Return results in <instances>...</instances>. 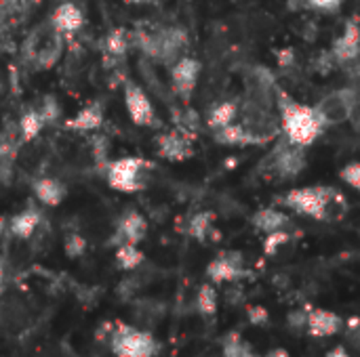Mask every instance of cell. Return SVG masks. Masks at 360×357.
<instances>
[{"label": "cell", "mask_w": 360, "mask_h": 357, "mask_svg": "<svg viewBox=\"0 0 360 357\" xmlns=\"http://www.w3.org/2000/svg\"><path fill=\"white\" fill-rule=\"evenodd\" d=\"M209 227H211L209 217H207V215H198V217H194V219L190 221V236H194L196 240H202V238L207 236Z\"/></svg>", "instance_id": "cell-27"}, {"label": "cell", "mask_w": 360, "mask_h": 357, "mask_svg": "<svg viewBox=\"0 0 360 357\" xmlns=\"http://www.w3.org/2000/svg\"><path fill=\"white\" fill-rule=\"evenodd\" d=\"M51 25L61 36L76 34L84 25V13L74 2H61L51 15Z\"/></svg>", "instance_id": "cell-9"}, {"label": "cell", "mask_w": 360, "mask_h": 357, "mask_svg": "<svg viewBox=\"0 0 360 357\" xmlns=\"http://www.w3.org/2000/svg\"><path fill=\"white\" fill-rule=\"evenodd\" d=\"M108 347L116 357H154L160 345L150 330H141L122 322H112Z\"/></svg>", "instance_id": "cell-2"}, {"label": "cell", "mask_w": 360, "mask_h": 357, "mask_svg": "<svg viewBox=\"0 0 360 357\" xmlns=\"http://www.w3.org/2000/svg\"><path fill=\"white\" fill-rule=\"evenodd\" d=\"M44 126H46V122L42 120V116H40L38 109H27V112L19 118V135H21L23 141L36 139V137L42 133Z\"/></svg>", "instance_id": "cell-18"}, {"label": "cell", "mask_w": 360, "mask_h": 357, "mask_svg": "<svg viewBox=\"0 0 360 357\" xmlns=\"http://www.w3.org/2000/svg\"><path fill=\"white\" fill-rule=\"evenodd\" d=\"M346 343L354 349L360 351V320L359 318H352L348 324H346Z\"/></svg>", "instance_id": "cell-28"}, {"label": "cell", "mask_w": 360, "mask_h": 357, "mask_svg": "<svg viewBox=\"0 0 360 357\" xmlns=\"http://www.w3.org/2000/svg\"><path fill=\"white\" fill-rule=\"evenodd\" d=\"M32 191H34L36 200L40 204L49 206V208L59 206L65 200V196H68V187L59 179H55V177H40V179H36L32 183Z\"/></svg>", "instance_id": "cell-13"}, {"label": "cell", "mask_w": 360, "mask_h": 357, "mask_svg": "<svg viewBox=\"0 0 360 357\" xmlns=\"http://www.w3.org/2000/svg\"><path fill=\"white\" fill-rule=\"evenodd\" d=\"M184 40H186L184 32H179V29H162L158 34H150V36L143 38V50L150 57H154V59H158L162 63H169L173 57H177Z\"/></svg>", "instance_id": "cell-6"}, {"label": "cell", "mask_w": 360, "mask_h": 357, "mask_svg": "<svg viewBox=\"0 0 360 357\" xmlns=\"http://www.w3.org/2000/svg\"><path fill=\"white\" fill-rule=\"evenodd\" d=\"M325 128L327 126L316 107H308L295 101L283 103V130L289 143L297 147L312 145Z\"/></svg>", "instance_id": "cell-1"}, {"label": "cell", "mask_w": 360, "mask_h": 357, "mask_svg": "<svg viewBox=\"0 0 360 357\" xmlns=\"http://www.w3.org/2000/svg\"><path fill=\"white\" fill-rule=\"evenodd\" d=\"M124 2H129V4H146L150 0H124Z\"/></svg>", "instance_id": "cell-34"}, {"label": "cell", "mask_w": 360, "mask_h": 357, "mask_svg": "<svg viewBox=\"0 0 360 357\" xmlns=\"http://www.w3.org/2000/svg\"><path fill=\"white\" fill-rule=\"evenodd\" d=\"M327 357H350V353H348V349H346L344 345H338V347H333V349L327 353Z\"/></svg>", "instance_id": "cell-32"}, {"label": "cell", "mask_w": 360, "mask_h": 357, "mask_svg": "<svg viewBox=\"0 0 360 357\" xmlns=\"http://www.w3.org/2000/svg\"><path fill=\"white\" fill-rule=\"evenodd\" d=\"M196 307H198L202 318H215V314H217V292H215L213 286H209V284L200 286V290L196 295Z\"/></svg>", "instance_id": "cell-21"}, {"label": "cell", "mask_w": 360, "mask_h": 357, "mask_svg": "<svg viewBox=\"0 0 360 357\" xmlns=\"http://www.w3.org/2000/svg\"><path fill=\"white\" fill-rule=\"evenodd\" d=\"M247 316H249V322L253 326H266L268 320H270V316H268V311L264 307H251Z\"/></svg>", "instance_id": "cell-30"}, {"label": "cell", "mask_w": 360, "mask_h": 357, "mask_svg": "<svg viewBox=\"0 0 360 357\" xmlns=\"http://www.w3.org/2000/svg\"><path fill=\"white\" fill-rule=\"evenodd\" d=\"M101 124H103V107L97 101H93L80 107L72 118H68L63 126L70 130H78V133H91V130H97Z\"/></svg>", "instance_id": "cell-14"}, {"label": "cell", "mask_w": 360, "mask_h": 357, "mask_svg": "<svg viewBox=\"0 0 360 357\" xmlns=\"http://www.w3.org/2000/svg\"><path fill=\"white\" fill-rule=\"evenodd\" d=\"M221 351L224 357H257L253 353L251 345L238 332H228L221 339Z\"/></svg>", "instance_id": "cell-20"}, {"label": "cell", "mask_w": 360, "mask_h": 357, "mask_svg": "<svg viewBox=\"0 0 360 357\" xmlns=\"http://www.w3.org/2000/svg\"><path fill=\"white\" fill-rule=\"evenodd\" d=\"M316 112L321 114L325 126L331 124H342L350 118L352 107H354V99L348 90H335L331 95H327L319 105H314Z\"/></svg>", "instance_id": "cell-7"}, {"label": "cell", "mask_w": 360, "mask_h": 357, "mask_svg": "<svg viewBox=\"0 0 360 357\" xmlns=\"http://www.w3.org/2000/svg\"><path fill=\"white\" fill-rule=\"evenodd\" d=\"M124 107H127V114L131 118L133 124L137 126H156V109H154V103L150 101L148 93L129 82L124 86Z\"/></svg>", "instance_id": "cell-5"}, {"label": "cell", "mask_w": 360, "mask_h": 357, "mask_svg": "<svg viewBox=\"0 0 360 357\" xmlns=\"http://www.w3.org/2000/svg\"><path fill=\"white\" fill-rule=\"evenodd\" d=\"M207 276L217 284L234 282V280L243 278L245 276V261H243L240 252H221L207 267Z\"/></svg>", "instance_id": "cell-8"}, {"label": "cell", "mask_w": 360, "mask_h": 357, "mask_svg": "<svg viewBox=\"0 0 360 357\" xmlns=\"http://www.w3.org/2000/svg\"><path fill=\"white\" fill-rule=\"evenodd\" d=\"M42 223V215L38 208H23L21 213H17L11 221H8V231L13 234V238L17 240H30L38 227Z\"/></svg>", "instance_id": "cell-15"}, {"label": "cell", "mask_w": 360, "mask_h": 357, "mask_svg": "<svg viewBox=\"0 0 360 357\" xmlns=\"http://www.w3.org/2000/svg\"><path fill=\"white\" fill-rule=\"evenodd\" d=\"M63 252L68 259H80L86 252V240L80 234H68L63 240Z\"/></svg>", "instance_id": "cell-23"}, {"label": "cell", "mask_w": 360, "mask_h": 357, "mask_svg": "<svg viewBox=\"0 0 360 357\" xmlns=\"http://www.w3.org/2000/svg\"><path fill=\"white\" fill-rule=\"evenodd\" d=\"M198 72H200V65L196 59L192 57H179L173 67H171V78H173V86L175 90L181 95V97H190L194 86H196V80H198Z\"/></svg>", "instance_id": "cell-10"}, {"label": "cell", "mask_w": 360, "mask_h": 357, "mask_svg": "<svg viewBox=\"0 0 360 357\" xmlns=\"http://www.w3.org/2000/svg\"><path fill=\"white\" fill-rule=\"evenodd\" d=\"M253 223L257 229H262L266 234H274V231H283V227L287 225V217L274 208H264L255 215Z\"/></svg>", "instance_id": "cell-19"}, {"label": "cell", "mask_w": 360, "mask_h": 357, "mask_svg": "<svg viewBox=\"0 0 360 357\" xmlns=\"http://www.w3.org/2000/svg\"><path fill=\"white\" fill-rule=\"evenodd\" d=\"M148 162L135 156H124L108 164L105 181L118 194H137L146 187Z\"/></svg>", "instance_id": "cell-3"}, {"label": "cell", "mask_w": 360, "mask_h": 357, "mask_svg": "<svg viewBox=\"0 0 360 357\" xmlns=\"http://www.w3.org/2000/svg\"><path fill=\"white\" fill-rule=\"evenodd\" d=\"M143 252L139 250L137 244H129V242H122L118 244L116 248V255H114V261H116V267L122 269V271H135L141 267L143 263Z\"/></svg>", "instance_id": "cell-17"}, {"label": "cell", "mask_w": 360, "mask_h": 357, "mask_svg": "<svg viewBox=\"0 0 360 357\" xmlns=\"http://www.w3.org/2000/svg\"><path fill=\"white\" fill-rule=\"evenodd\" d=\"M38 112H40V116H42V120L46 124H53L61 116V107H59V103H57V99L53 95H46L42 99V105L38 107Z\"/></svg>", "instance_id": "cell-24"}, {"label": "cell", "mask_w": 360, "mask_h": 357, "mask_svg": "<svg viewBox=\"0 0 360 357\" xmlns=\"http://www.w3.org/2000/svg\"><path fill=\"white\" fill-rule=\"evenodd\" d=\"M308 316L310 311H291L287 318V324L291 330L300 332V330H308Z\"/></svg>", "instance_id": "cell-29"}, {"label": "cell", "mask_w": 360, "mask_h": 357, "mask_svg": "<svg viewBox=\"0 0 360 357\" xmlns=\"http://www.w3.org/2000/svg\"><path fill=\"white\" fill-rule=\"evenodd\" d=\"M342 0H310V4L319 11H335Z\"/></svg>", "instance_id": "cell-31"}, {"label": "cell", "mask_w": 360, "mask_h": 357, "mask_svg": "<svg viewBox=\"0 0 360 357\" xmlns=\"http://www.w3.org/2000/svg\"><path fill=\"white\" fill-rule=\"evenodd\" d=\"M148 236V221L141 213L137 210H127L116 225V240L118 244L129 242V244H139Z\"/></svg>", "instance_id": "cell-11"}, {"label": "cell", "mask_w": 360, "mask_h": 357, "mask_svg": "<svg viewBox=\"0 0 360 357\" xmlns=\"http://www.w3.org/2000/svg\"><path fill=\"white\" fill-rule=\"evenodd\" d=\"M333 196L335 191L327 187H300V189H291L285 196V202L300 215L312 219H327L333 206Z\"/></svg>", "instance_id": "cell-4"}, {"label": "cell", "mask_w": 360, "mask_h": 357, "mask_svg": "<svg viewBox=\"0 0 360 357\" xmlns=\"http://www.w3.org/2000/svg\"><path fill=\"white\" fill-rule=\"evenodd\" d=\"M344 322L338 314L327 311V309H310L308 316V335L316 339L333 337L342 330Z\"/></svg>", "instance_id": "cell-12"}, {"label": "cell", "mask_w": 360, "mask_h": 357, "mask_svg": "<svg viewBox=\"0 0 360 357\" xmlns=\"http://www.w3.org/2000/svg\"><path fill=\"white\" fill-rule=\"evenodd\" d=\"M127 46H129V40L124 36L122 29H114L105 36V42H103V48L108 55L112 57H122L127 53Z\"/></svg>", "instance_id": "cell-22"}, {"label": "cell", "mask_w": 360, "mask_h": 357, "mask_svg": "<svg viewBox=\"0 0 360 357\" xmlns=\"http://www.w3.org/2000/svg\"><path fill=\"white\" fill-rule=\"evenodd\" d=\"M340 177H342L344 183H348L350 187H354L356 191H360V162H352L346 168H342Z\"/></svg>", "instance_id": "cell-26"}, {"label": "cell", "mask_w": 360, "mask_h": 357, "mask_svg": "<svg viewBox=\"0 0 360 357\" xmlns=\"http://www.w3.org/2000/svg\"><path fill=\"white\" fill-rule=\"evenodd\" d=\"M158 154L167 160H184L190 156L192 151V145H190V139L181 133H167L162 137H158Z\"/></svg>", "instance_id": "cell-16"}, {"label": "cell", "mask_w": 360, "mask_h": 357, "mask_svg": "<svg viewBox=\"0 0 360 357\" xmlns=\"http://www.w3.org/2000/svg\"><path fill=\"white\" fill-rule=\"evenodd\" d=\"M356 48H359V40H356L354 34L348 32V34L340 40V44H338V55H340L342 59H348V57H354V55H356Z\"/></svg>", "instance_id": "cell-25"}, {"label": "cell", "mask_w": 360, "mask_h": 357, "mask_svg": "<svg viewBox=\"0 0 360 357\" xmlns=\"http://www.w3.org/2000/svg\"><path fill=\"white\" fill-rule=\"evenodd\" d=\"M6 229H8V221L0 215V238L4 236V231H6Z\"/></svg>", "instance_id": "cell-33"}]
</instances>
